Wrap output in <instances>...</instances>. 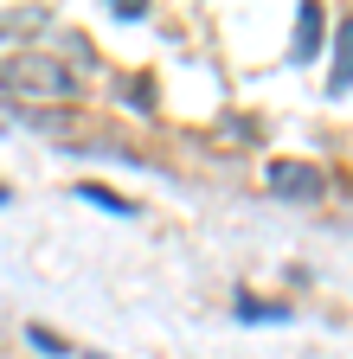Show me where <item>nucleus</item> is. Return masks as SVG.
<instances>
[{
    "label": "nucleus",
    "mask_w": 353,
    "mask_h": 359,
    "mask_svg": "<svg viewBox=\"0 0 353 359\" xmlns=\"http://www.w3.org/2000/svg\"><path fill=\"white\" fill-rule=\"evenodd\" d=\"M263 187L283 193V199H321V167L315 161H263Z\"/></svg>",
    "instance_id": "nucleus-2"
},
{
    "label": "nucleus",
    "mask_w": 353,
    "mask_h": 359,
    "mask_svg": "<svg viewBox=\"0 0 353 359\" xmlns=\"http://www.w3.org/2000/svg\"><path fill=\"white\" fill-rule=\"evenodd\" d=\"M0 90H32V97H71V71L58 65V58H7L0 65Z\"/></svg>",
    "instance_id": "nucleus-1"
},
{
    "label": "nucleus",
    "mask_w": 353,
    "mask_h": 359,
    "mask_svg": "<svg viewBox=\"0 0 353 359\" xmlns=\"http://www.w3.org/2000/svg\"><path fill=\"white\" fill-rule=\"evenodd\" d=\"M91 359H103V353H91Z\"/></svg>",
    "instance_id": "nucleus-9"
},
{
    "label": "nucleus",
    "mask_w": 353,
    "mask_h": 359,
    "mask_svg": "<svg viewBox=\"0 0 353 359\" xmlns=\"http://www.w3.org/2000/svg\"><path fill=\"white\" fill-rule=\"evenodd\" d=\"M321 32H328L321 7H315V0H302V7H295V45H289V58H295V65H308V58L321 52Z\"/></svg>",
    "instance_id": "nucleus-3"
},
{
    "label": "nucleus",
    "mask_w": 353,
    "mask_h": 359,
    "mask_svg": "<svg viewBox=\"0 0 353 359\" xmlns=\"http://www.w3.org/2000/svg\"><path fill=\"white\" fill-rule=\"evenodd\" d=\"M77 199H91V205H103V212H116V218H128V212H135V205H128L122 193H109V187H97V180H84V187H77Z\"/></svg>",
    "instance_id": "nucleus-5"
},
{
    "label": "nucleus",
    "mask_w": 353,
    "mask_h": 359,
    "mask_svg": "<svg viewBox=\"0 0 353 359\" xmlns=\"http://www.w3.org/2000/svg\"><path fill=\"white\" fill-rule=\"evenodd\" d=\"M334 39H340V58H334V77H328V83H334V90H353V20H340Z\"/></svg>",
    "instance_id": "nucleus-4"
},
{
    "label": "nucleus",
    "mask_w": 353,
    "mask_h": 359,
    "mask_svg": "<svg viewBox=\"0 0 353 359\" xmlns=\"http://www.w3.org/2000/svg\"><path fill=\"white\" fill-rule=\"evenodd\" d=\"M0 199H7V187H0Z\"/></svg>",
    "instance_id": "nucleus-8"
},
{
    "label": "nucleus",
    "mask_w": 353,
    "mask_h": 359,
    "mask_svg": "<svg viewBox=\"0 0 353 359\" xmlns=\"http://www.w3.org/2000/svg\"><path fill=\"white\" fill-rule=\"evenodd\" d=\"M238 308H244V321H289V308H277V302L263 308L257 295H238Z\"/></svg>",
    "instance_id": "nucleus-6"
},
{
    "label": "nucleus",
    "mask_w": 353,
    "mask_h": 359,
    "mask_svg": "<svg viewBox=\"0 0 353 359\" xmlns=\"http://www.w3.org/2000/svg\"><path fill=\"white\" fill-rule=\"evenodd\" d=\"M32 346H39V353H65V340H58V334H46V327H32Z\"/></svg>",
    "instance_id": "nucleus-7"
}]
</instances>
